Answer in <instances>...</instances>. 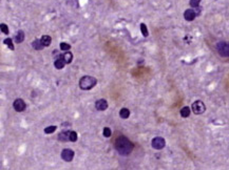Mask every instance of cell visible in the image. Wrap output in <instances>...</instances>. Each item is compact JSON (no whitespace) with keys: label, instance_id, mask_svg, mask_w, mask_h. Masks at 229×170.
<instances>
[{"label":"cell","instance_id":"20","mask_svg":"<svg viewBox=\"0 0 229 170\" xmlns=\"http://www.w3.org/2000/svg\"><path fill=\"white\" fill-rule=\"evenodd\" d=\"M140 32H142L144 37H148V35H149V33H148V29L145 23H142V24H140Z\"/></svg>","mask_w":229,"mask_h":170},{"label":"cell","instance_id":"24","mask_svg":"<svg viewBox=\"0 0 229 170\" xmlns=\"http://www.w3.org/2000/svg\"><path fill=\"white\" fill-rule=\"evenodd\" d=\"M102 133H104V137L106 138H110L111 137V129L109 128V127H105L104 128V130H102Z\"/></svg>","mask_w":229,"mask_h":170},{"label":"cell","instance_id":"13","mask_svg":"<svg viewBox=\"0 0 229 170\" xmlns=\"http://www.w3.org/2000/svg\"><path fill=\"white\" fill-rule=\"evenodd\" d=\"M69 132L70 131H62L58 135V140L60 142H67L69 141Z\"/></svg>","mask_w":229,"mask_h":170},{"label":"cell","instance_id":"4","mask_svg":"<svg viewBox=\"0 0 229 170\" xmlns=\"http://www.w3.org/2000/svg\"><path fill=\"white\" fill-rule=\"evenodd\" d=\"M191 109L192 111H193V113H195V115H202V113L206 110V106H205V104L203 103L202 101L198 100V101L192 103Z\"/></svg>","mask_w":229,"mask_h":170},{"label":"cell","instance_id":"16","mask_svg":"<svg viewBox=\"0 0 229 170\" xmlns=\"http://www.w3.org/2000/svg\"><path fill=\"white\" fill-rule=\"evenodd\" d=\"M130 116V110L128 108H122L119 111V117L122 119H128Z\"/></svg>","mask_w":229,"mask_h":170},{"label":"cell","instance_id":"3","mask_svg":"<svg viewBox=\"0 0 229 170\" xmlns=\"http://www.w3.org/2000/svg\"><path fill=\"white\" fill-rule=\"evenodd\" d=\"M216 51L221 57H229V43L224 41L219 42L216 44Z\"/></svg>","mask_w":229,"mask_h":170},{"label":"cell","instance_id":"14","mask_svg":"<svg viewBox=\"0 0 229 170\" xmlns=\"http://www.w3.org/2000/svg\"><path fill=\"white\" fill-rule=\"evenodd\" d=\"M23 40H25V33H23V31H18V33L15 36L16 43H21Z\"/></svg>","mask_w":229,"mask_h":170},{"label":"cell","instance_id":"2","mask_svg":"<svg viewBox=\"0 0 229 170\" xmlns=\"http://www.w3.org/2000/svg\"><path fill=\"white\" fill-rule=\"evenodd\" d=\"M97 83V80L91 76H85L79 80V87L82 91H90Z\"/></svg>","mask_w":229,"mask_h":170},{"label":"cell","instance_id":"19","mask_svg":"<svg viewBox=\"0 0 229 170\" xmlns=\"http://www.w3.org/2000/svg\"><path fill=\"white\" fill-rule=\"evenodd\" d=\"M56 129H57V126H49V127H47V128H45V133H47V135H51V133L55 132Z\"/></svg>","mask_w":229,"mask_h":170},{"label":"cell","instance_id":"7","mask_svg":"<svg viewBox=\"0 0 229 170\" xmlns=\"http://www.w3.org/2000/svg\"><path fill=\"white\" fill-rule=\"evenodd\" d=\"M13 107L16 111L18 113H21L25 109V103L22 99H16L13 103Z\"/></svg>","mask_w":229,"mask_h":170},{"label":"cell","instance_id":"5","mask_svg":"<svg viewBox=\"0 0 229 170\" xmlns=\"http://www.w3.org/2000/svg\"><path fill=\"white\" fill-rule=\"evenodd\" d=\"M151 145L154 149H163V148L165 147V145H166V141H165L163 138H160V137L154 138L151 142Z\"/></svg>","mask_w":229,"mask_h":170},{"label":"cell","instance_id":"11","mask_svg":"<svg viewBox=\"0 0 229 170\" xmlns=\"http://www.w3.org/2000/svg\"><path fill=\"white\" fill-rule=\"evenodd\" d=\"M40 41H41L43 46L47 47V46H50V44L52 43V38L50 37L49 35H43V37H41V39H40Z\"/></svg>","mask_w":229,"mask_h":170},{"label":"cell","instance_id":"12","mask_svg":"<svg viewBox=\"0 0 229 170\" xmlns=\"http://www.w3.org/2000/svg\"><path fill=\"white\" fill-rule=\"evenodd\" d=\"M32 46H33L34 49H36V51H41V49H43V43H41V41H40L39 39H36L33 41V43H32Z\"/></svg>","mask_w":229,"mask_h":170},{"label":"cell","instance_id":"10","mask_svg":"<svg viewBox=\"0 0 229 170\" xmlns=\"http://www.w3.org/2000/svg\"><path fill=\"white\" fill-rule=\"evenodd\" d=\"M54 65H55V67L57 69H62L63 67H65L66 61H65V59H63V57H62V55L58 56V58L55 60V62H54Z\"/></svg>","mask_w":229,"mask_h":170},{"label":"cell","instance_id":"1","mask_svg":"<svg viewBox=\"0 0 229 170\" xmlns=\"http://www.w3.org/2000/svg\"><path fill=\"white\" fill-rule=\"evenodd\" d=\"M134 148V145L128 138L124 137H118L115 141V149L117 152L122 155H128L132 152Z\"/></svg>","mask_w":229,"mask_h":170},{"label":"cell","instance_id":"17","mask_svg":"<svg viewBox=\"0 0 229 170\" xmlns=\"http://www.w3.org/2000/svg\"><path fill=\"white\" fill-rule=\"evenodd\" d=\"M189 115H190V108L188 106H185V107H183V108L181 109V116H182L183 118H188Z\"/></svg>","mask_w":229,"mask_h":170},{"label":"cell","instance_id":"25","mask_svg":"<svg viewBox=\"0 0 229 170\" xmlns=\"http://www.w3.org/2000/svg\"><path fill=\"white\" fill-rule=\"evenodd\" d=\"M201 1H202V0H190V5H191L192 7H198Z\"/></svg>","mask_w":229,"mask_h":170},{"label":"cell","instance_id":"9","mask_svg":"<svg viewBox=\"0 0 229 170\" xmlns=\"http://www.w3.org/2000/svg\"><path fill=\"white\" fill-rule=\"evenodd\" d=\"M195 17H196V13L194 12V10L188 9L185 11V13H184L185 20H187V21H193V20L195 19Z\"/></svg>","mask_w":229,"mask_h":170},{"label":"cell","instance_id":"6","mask_svg":"<svg viewBox=\"0 0 229 170\" xmlns=\"http://www.w3.org/2000/svg\"><path fill=\"white\" fill-rule=\"evenodd\" d=\"M74 157V151L70 148H66L61 152V159L66 162H71Z\"/></svg>","mask_w":229,"mask_h":170},{"label":"cell","instance_id":"22","mask_svg":"<svg viewBox=\"0 0 229 170\" xmlns=\"http://www.w3.org/2000/svg\"><path fill=\"white\" fill-rule=\"evenodd\" d=\"M0 31L2 32L3 34H5V35H7V34L10 33L9 27H7V25L4 24V23H1V24H0Z\"/></svg>","mask_w":229,"mask_h":170},{"label":"cell","instance_id":"18","mask_svg":"<svg viewBox=\"0 0 229 170\" xmlns=\"http://www.w3.org/2000/svg\"><path fill=\"white\" fill-rule=\"evenodd\" d=\"M3 43H4V44L7 45V46L9 47L11 51H14V44H13V41H12L11 38H7V39H4Z\"/></svg>","mask_w":229,"mask_h":170},{"label":"cell","instance_id":"8","mask_svg":"<svg viewBox=\"0 0 229 170\" xmlns=\"http://www.w3.org/2000/svg\"><path fill=\"white\" fill-rule=\"evenodd\" d=\"M95 107H96V109H97V110L104 111V110H106V109L108 108V102L106 101L105 99H99V100H97V101H96Z\"/></svg>","mask_w":229,"mask_h":170},{"label":"cell","instance_id":"23","mask_svg":"<svg viewBox=\"0 0 229 170\" xmlns=\"http://www.w3.org/2000/svg\"><path fill=\"white\" fill-rule=\"evenodd\" d=\"M70 49H71V45L66 43V42H61V43H60V49H61V51L67 52V51H69Z\"/></svg>","mask_w":229,"mask_h":170},{"label":"cell","instance_id":"21","mask_svg":"<svg viewBox=\"0 0 229 170\" xmlns=\"http://www.w3.org/2000/svg\"><path fill=\"white\" fill-rule=\"evenodd\" d=\"M69 141L76 142L77 141V133L75 131H70L69 132Z\"/></svg>","mask_w":229,"mask_h":170},{"label":"cell","instance_id":"15","mask_svg":"<svg viewBox=\"0 0 229 170\" xmlns=\"http://www.w3.org/2000/svg\"><path fill=\"white\" fill-rule=\"evenodd\" d=\"M62 57H63V59H65L66 63H71L72 60H73V54H72L71 52L67 51L63 55H62Z\"/></svg>","mask_w":229,"mask_h":170}]
</instances>
